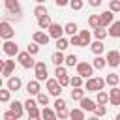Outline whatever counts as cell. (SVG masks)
Segmentation results:
<instances>
[{
    "label": "cell",
    "mask_w": 120,
    "mask_h": 120,
    "mask_svg": "<svg viewBox=\"0 0 120 120\" xmlns=\"http://www.w3.org/2000/svg\"><path fill=\"white\" fill-rule=\"evenodd\" d=\"M82 86H84V90L98 92V90H103V86H105V79H101V77H88V81H86Z\"/></svg>",
    "instance_id": "1"
},
{
    "label": "cell",
    "mask_w": 120,
    "mask_h": 120,
    "mask_svg": "<svg viewBox=\"0 0 120 120\" xmlns=\"http://www.w3.org/2000/svg\"><path fill=\"white\" fill-rule=\"evenodd\" d=\"M17 60H19V64L24 68V69H30V68H34V64H36V60H34V54H30L28 51H19L17 52Z\"/></svg>",
    "instance_id": "2"
},
{
    "label": "cell",
    "mask_w": 120,
    "mask_h": 120,
    "mask_svg": "<svg viewBox=\"0 0 120 120\" xmlns=\"http://www.w3.org/2000/svg\"><path fill=\"white\" fill-rule=\"evenodd\" d=\"M75 68H77V75H81L82 79L94 75V66H92L90 62H77Z\"/></svg>",
    "instance_id": "3"
},
{
    "label": "cell",
    "mask_w": 120,
    "mask_h": 120,
    "mask_svg": "<svg viewBox=\"0 0 120 120\" xmlns=\"http://www.w3.org/2000/svg\"><path fill=\"white\" fill-rule=\"evenodd\" d=\"M4 6L8 9V17L9 19H13L15 15L17 17L21 15V4H19V0H4Z\"/></svg>",
    "instance_id": "4"
},
{
    "label": "cell",
    "mask_w": 120,
    "mask_h": 120,
    "mask_svg": "<svg viewBox=\"0 0 120 120\" xmlns=\"http://www.w3.org/2000/svg\"><path fill=\"white\" fill-rule=\"evenodd\" d=\"M2 51H4L6 56H17V52H19V45H17L13 39H4V43H2Z\"/></svg>",
    "instance_id": "5"
},
{
    "label": "cell",
    "mask_w": 120,
    "mask_h": 120,
    "mask_svg": "<svg viewBox=\"0 0 120 120\" xmlns=\"http://www.w3.org/2000/svg\"><path fill=\"white\" fill-rule=\"evenodd\" d=\"M45 84H47V90H49L51 96L58 98V96L62 94V86H60V82H58V79H49V77H47Z\"/></svg>",
    "instance_id": "6"
},
{
    "label": "cell",
    "mask_w": 120,
    "mask_h": 120,
    "mask_svg": "<svg viewBox=\"0 0 120 120\" xmlns=\"http://www.w3.org/2000/svg\"><path fill=\"white\" fill-rule=\"evenodd\" d=\"M13 36H15L13 26L8 21H0V38L2 39H13Z\"/></svg>",
    "instance_id": "7"
},
{
    "label": "cell",
    "mask_w": 120,
    "mask_h": 120,
    "mask_svg": "<svg viewBox=\"0 0 120 120\" xmlns=\"http://www.w3.org/2000/svg\"><path fill=\"white\" fill-rule=\"evenodd\" d=\"M34 75H36V79L39 82L47 81V66H45V62H36L34 64Z\"/></svg>",
    "instance_id": "8"
},
{
    "label": "cell",
    "mask_w": 120,
    "mask_h": 120,
    "mask_svg": "<svg viewBox=\"0 0 120 120\" xmlns=\"http://www.w3.org/2000/svg\"><path fill=\"white\" fill-rule=\"evenodd\" d=\"M105 62H107V66H111V68H118L120 66V52L118 51H109L107 52V56H105Z\"/></svg>",
    "instance_id": "9"
},
{
    "label": "cell",
    "mask_w": 120,
    "mask_h": 120,
    "mask_svg": "<svg viewBox=\"0 0 120 120\" xmlns=\"http://www.w3.org/2000/svg\"><path fill=\"white\" fill-rule=\"evenodd\" d=\"M79 103H81V109H82L84 112H86V111H88V112H94V109H96V105H98L96 99H90V98H86V96H82V98L79 99Z\"/></svg>",
    "instance_id": "10"
},
{
    "label": "cell",
    "mask_w": 120,
    "mask_h": 120,
    "mask_svg": "<svg viewBox=\"0 0 120 120\" xmlns=\"http://www.w3.org/2000/svg\"><path fill=\"white\" fill-rule=\"evenodd\" d=\"M47 34L51 36V38H60V36H64V26H60L58 22H51L49 24V28H47Z\"/></svg>",
    "instance_id": "11"
},
{
    "label": "cell",
    "mask_w": 120,
    "mask_h": 120,
    "mask_svg": "<svg viewBox=\"0 0 120 120\" xmlns=\"http://www.w3.org/2000/svg\"><path fill=\"white\" fill-rule=\"evenodd\" d=\"M32 39H34L38 45H47V43H49V39H51V36H49L47 32H43V30H38V32H34Z\"/></svg>",
    "instance_id": "12"
},
{
    "label": "cell",
    "mask_w": 120,
    "mask_h": 120,
    "mask_svg": "<svg viewBox=\"0 0 120 120\" xmlns=\"http://www.w3.org/2000/svg\"><path fill=\"white\" fill-rule=\"evenodd\" d=\"M6 84H8V88H9L11 92H17V90H21V86H22V81H21V77H13V75H9Z\"/></svg>",
    "instance_id": "13"
},
{
    "label": "cell",
    "mask_w": 120,
    "mask_h": 120,
    "mask_svg": "<svg viewBox=\"0 0 120 120\" xmlns=\"http://www.w3.org/2000/svg\"><path fill=\"white\" fill-rule=\"evenodd\" d=\"M109 103L111 105H120V88L116 84L111 86V90H109Z\"/></svg>",
    "instance_id": "14"
},
{
    "label": "cell",
    "mask_w": 120,
    "mask_h": 120,
    "mask_svg": "<svg viewBox=\"0 0 120 120\" xmlns=\"http://www.w3.org/2000/svg\"><path fill=\"white\" fill-rule=\"evenodd\" d=\"M99 21H101V26H109V24L114 21V13H112L111 9H107V11L99 13Z\"/></svg>",
    "instance_id": "15"
},
{
    "label": "cell",
    "mask_w": 120,
    "mask_h": 120,
    "mask_svg": "<svg viewBox=\"0 0 120 120\" xmlns=\"http://www.w3.org/2000/svg\"><path fill=\"white\" fill-rule=\"evenodd\" d=\"M26 92H28L30 96H36L38 92H41L39 81H38V79H34V81H28V84H26Z\"/></svg>",
    "instance_id": "16"
},
{
    "label": "cell",
    "mask_w": 120,
    "mask_h": 120,
    "mask_svg": "<svg viewBox=\"0 0 120 120\" xmlns=\"http://www.w3.org/2000/svg\"><path fill=\"white\" fill-rule=\"evenodd\" d=\"M9 109L15 112V116H17V118H21V116H22V112H24V103H21V101H17V99H15V101H11V103H9Z\"/></svg>",
    "instance_id": "17"
},
{
    "label": "cell",
    "mask_w": 120,
    "mask_h": 120,
    "mask_svg": "<svg viewBox=\"0 0 120 120\" xmlns=\"http://www.w3.org/2000/svg\"><path fill=\"white\" fill-rule=\"evenodd\" d=\"M90 51H92L94 54H101V52L105 51V45H103V41H101V39L90 41Z\"/></svg>",
    "instance_id": "18"
},
{
    "label": "cell",
    "mask_w": 120,
    "mask_h": 120,
    "mask_svg": "<svg viewBox=\"0 0 120 120\" xmlns=\"http://www.w3.org/2000/svg\"><path fill=\"white\" fill-rule=\"evenodd\" d=\"M13 71H15V60H4V69H2V75L9 77V75H13Z\"/></svg>",
    "instance_id": "19"
},
{
    "label": "cell",
    "mask_w": 120,
    "mask_h": 120,
    "mask_svg": "<svg viewBox=\"0 0 120 120\" xmlns=\"http://www.w3.org/2000/svg\"><path fill=\"white\" fill-rule=\"evenodd\" d=\"M51 22H52V21H51V15H49V13H47V15L38 17V26H39V30H47Z\"/></svg>",
    "instance_id": "20"
},
{
    "label": "cell",
    "mask_w": 120,
    "mask_h": 120,
    "mask_svg": "<svg viewBox=\"0 0 120 120\" xmlns=\"http://www.w3.org/2000/svg\"><path fill=\"white\" fill-rule=\"evenodd\" d=\"M109 36L111 38H118L120 36V21H112L111 24H109Z\"/></svg>",
    "instance_id": "21"
},
{
    "label": "cell",
    "mask_w": 120,
    "mask_h": 120,
    "mask_svg": "<svg viewBox=\"0 0 120 120\" xmlns=\"http://www.w3.org/2000/svg\"><path fill=\"white\" fill-rule=\"evenodd\" d=\"M64 58H66L64 51H56V52H52V56H51V62H52L54 66H62V64H64Z\"/></svg>",
    "instance_id": "22"
},
{
    "label": "cell",
    "mask_w": 120,
    "mask_h": 120,
    "mask_svg": "<svg viewBox=\"0 0 120 120\" xmlns=\"http://www.w3.org/2000/svg\"><path fill=\"white\" fill-rule=\"evenodd\" d=\"M56 51H66L68 47H69V39H66L64 36H60V38H56Z\"/></svg>",
    "instance_id": "23"
},
{
    "label": "cell",
    "mask_w": 120,
    "mask_h": 120,
    "mask_svg": "<svg viewBox=\"0 0 120 120\" xmlns=\"http://www.w3.org/2000/svg\"><path fill=\"white\" fill-rule=\"evenodd\" d=\"M107 36H109V32L105 30V26H98V28H94V38H96V39H101V41H103Z\"/></svg>",
    "instance_id": "24"
},
{
    "label": "cell",
    "mask_w": 120,
    "mask_h": 120,
    "mask_svg": "<svg viewBox=\"0 0 120 120\" xmlns=\"http://www.w3.org/2000/svg\"><path fill=\"white\" fill-rule=\"evenodd\" d=\"M96 103H99V105H107V103H109V94H107V92H103V90H98Z\"/></svg>",
    "instance_id": "25"
},
{
    "label": "cell",
    "mask_w": 120,
    "mask_h": 120,
    "mask_svg": "<svg viewBox=\"0 0 120 120\" xmlns=\"http://www.w3.org/2000/svg\"><path fill=\"white\" fill-rule=\"evenodd\" d=\"M105 58L101 56V54H96V58H94V62H92V66H94V69H103L105 68Z\"/></svg>",
    "instance_id": "26"
},
{
    "label": "cell",
    "mask_w": 120,
    "mask_h": 120,
    "mask_svg": "<svg viewBox=\"0 0 120 120\" xmlns=\"http://www.w3.org/2000/svg\"><path fill=\"white\" fill-rule=\"evenodd\" d=\"M36 101H38V105H49V94H45V92H38L36 94Z\"/></svg>",
    "instance_id": "27"
},
{
    "label": "cell",
    "mask_w": 120,
    "mask_h": 120,
    "mask_svg": "<svg viewBox=\"0 0 120 120\" xmlns=\"http://www.w3.org/2000/svg\"><path fill=\"white\" fill-rule=\"evenodd\" d=\"M26 112H28V118H30V120H38V118L41 116V111L38 109V105H34V107H30V109H26Z\"/></svg>",
    "instance_id": "28"
},
{
    "label": "cell",
    "mask_w": 120,
    "mask_h": 120,
    "mask_svg": "<svg viewBox=\"0 0 120 120\" xmlns=\"http://www.w3.org/2000/svg\"><path fill=\"white\" fill-rule=\"evenodd\" d=\"M69 118H73V120H84V111L79 107V109H71L69 111Z\"/></svg>",
    "instance_id": "29"
},
{
    "label": "cell",
    "mask_w": 120,
    "mask_h": 120,
    "mask_svg": "<svg viewBox=\"0 0 120 120\" xmlns=\"http://www.w3.org/2000/svg\"><path fill=\"white\" fill-rule=\"evenodd\" d=\"M79 32V26L75 24V22H68L66 26H64V34H68V36H73V34H77Z\"/></svg>",
    "instance_id": "30"
},
{
    "label": "cell",
    "mask_w": 120,
    "mask_h": 120,
    "mask_svg": "<svg viewBox=\"0 0 120 120\" xmlns=\"http://www.w3.org/2000/svg\"><path fill=\"white\" fill-rule=\"evenodd\" d=\"M79 38H81V41H82V47L90 45V30H81V32H79Z\"/></svg>",
    "instance_id": "31"
},
{
    "label": "cell",
    "mask_w": 120,
    "mask_h": 120,
    "mask_svg": "<svg viewBox=\"0 0 120 120\" xmlns=\"http://www.w3.org/2000/svg\"><path fill=\"white\" fill-rule=\"evenodd\" d=\"M82 96H84L82 86H77V88H73V90H71V99H73V101H79Z\"/></svg>",
    "instance_id": "32"
},
{
    "label": "cell",
    "mask_w": 120,
    "mask_h": 120,
    "mask_svg": "<svg viewBox=\"0 0 120 120\" xmlns=\"http://www.w3.org/2000/svg\"><path fill=\"white\" fill-rule=\"evenodd\" d=\"M41 116H43V118H49V120H54V118H56V111H52V109H49V107L45 105L43 111H41Z\"/></svg>",
    "instance_id": "33"
},
{
    "label": "cell",
    "mask_w": 120,
    "mask_h": 120,
    "mask_svg": "<svg viewBox=\"0 0 120 120\" xmlns=\"http://www.w3.org/2000/svg\"><path fill=\"white\" fill-rule=\"evenodd\" d=\"M11 99V90L8 88V90H4V88H0V103H8Z\"/></svg>",
    "instance_id": "34"
},
{
    "label": "cell",
    "mask_w": 120,
    "mask_h": 120,
    "mask_svg": "<svg viewBox=\"0 0 120 120\" xmlns=\"http://www.w3.org/2000/svg\"><path fill=\"white\" fill-rule=\"evenodd\" d=\"M88 26H92V28H98V26H101L99 15H90V17H88Z\"/></svg>",
    "instance_id": "35"
},
{
    "label": "cell",
    "mask_w": 120,
    "mask_h": 120,
    "mask_svg": "<svg viewBox=\"0 0 120 120\" xmlns=\"http://www.w3.org/2000/svg\"><path fill=\"white\" fill-rule=\"evenodd\" d=\"M105 82H107L109 86H114V84H118V73H109V75L105 77Z\"/></svg>",
    "instance_id": "36"
},
{
    "label": "cell",
    "mask_w": 120,
    "mask_h": 120,
    "mask_svg": "<svg viewBox=\"0 0 120 120\" xmlns=\"http://www.w3.org/2000/svg\"><path fill=\"white\" fill-rule=\"evenodd\" d=\"M84 82H82V77L81 75H73L71 79H69V86H73V88H77V86H82Z\"/></svg>",
    "instance_id": "37"
},
{
    "label": "cell",
    "mask_w": 120,
    "mask_h": 120,
    "mask_svg": "<svg viewBox=\"0 0 120 120\" xmlns=\"http://www.w3.org/2000/svg\"><path fill=\"white\" fill-rule=\"evenodd\" d=\"M69 8H71L73 11H81V9L84 8V2H82V0H69Z\"/></svg>",
    "instance_id": "38"
},
{
    "label": "cell",
    "mask_w": 120,
    "mask_h": 120,
    "mask_svg": "<svg viewBox=\"0 0 120 120\" xmlns=\"http://www.w3.org/2000/svg\"><path fill=\"white\" fill-rule=\"evenodd\" d=\"M34 15H36V17H41V15H47V8H45L43 4H38V6L34 8Z\"/></svg>",
    "instance_id": "39"
},
{
    "label": "cell",
    "mask_w": 120,
    "mask_h": 120,
    "mask_svg": "<svg viewBox=\"0 0 120 120\" xmlns=\"http://www.w3.org/2000/svg\"><path fill=\"white\" fill-rule=\"evenodd\" d=\"M77 62H79V58H77L75 54H68V56L64 58V64H66V66H71V68H73Z\"/></svg>",
    "instance_id": "40"
},
{
    "label": "cell",
    "mask_w": 120,
    "mask_h": 120,
    "mask_svg": "<svg viewBox=\"0 0 120 120\" xmlns=\"http://www.w3.org/2000/svg\"><path fill=\"white\" fill-rule=\"evenodd\" d=\"M109 9L112 13H120V0H109Z\"/></svg>",
    "instance_id": "41"
},
{
    "label": "cell",
    "mask_w": 120,
    "mask_h": 120,
    "mask_svg": "<svg viewBox=\"0 0 120 120\" xmlns=\"http://www.w3.org/2000/svg\"><path fill=\"white\" fill-rule=\"evenodd\" d=\"M94 114H96V116H105V114H107V107L98 103V105H96V109H94Z\"/></svg>",
    "instance_id": "42"
},
{
    "label": "cell",
    "mask_w": 120,
    "mask_h": 120,
    "mask_svg": "<svg viewBox=\"0 0 120 120\" xmlns=\"http://www.w3.org/2000/svg\"><path fill=\"white\" fill-rule=\"evenodd\" d=\"M69 45H75V47H82V41H81L79 34H73V36L69 38Z\"/></svg>",
    "instance_id": "43"
},
{
    "label": "cell",
    "mask_w": 120,
    "mask_h": 120,
    "mask_svg": "<svg viewBox=\"0 0 120 120\" xmlns=\"http://www.w3.org/2000/svg\"><path fill=\"white\" fill-rule=\"evenodd\" d=\"M26 51H28V52H30V54H34V56H36V54H38V52H39V45H38V43H36V41H32V43H30V45H28V47H26Z\"/></svg>",
    "instance_id": "44"
},
{
    "label": "cell",
    "mask_w": 120,
    "mask_h": 120,
    "mask_svg": "<svg viewBox=\"0 0 120 120\" xmlns=\"http://www.w3.org/2000/svg\"><path fill=\"white\" fill-rule=\"evenodd\" d=\"M58 79V82H60V86L64 88V86H69V77H68V73L66 75H60V77H56Z\"/></svg>",
    "instance_id": "45"
},
{
    "label": "cell",
    "mask_w": 120,
    "mask_h": 120,
    "mask_svg": "<svg viewBox=\"0 0 120 120\" xmlns=\"http://www.w3.org/2000/svg\"><path fill=\"white\" fill-rule=\"evenodd\" d=\"M54 109H56V111L66 109V99H62V98L58 96V98H56V101H54Z\"/></svg>",
    "instance_id": "46"
},
{
    "label": "cell",
    "mask_w": 120,
    "mask_h": 120,
    "mask_svg": "<svg viewBox=\"0 0 120 120\" xmlns=\"http://www.w3.org/2000/svg\"><path fill=\"white\" fill-rule=\"evenodd\" d=\"M69 116V111H68V107L66 109H60V111H56V118H68Z\"/></svg>",
    "instance_id": "47"
},
{
    "label": "cell",
    "mask_w": 120,
    "mask_h": 120,
    "mask_svg": "<svg viewBox=\"0 0 120 120\" xmlns=\"http://www.w3.org/2000/svg\"><path fill=\"white\" fill-rule=\"evenodd\" d=\"M68 71H66V68L64 66H56V69H54V75L56 77H60V75H66Z\"/></svg>",
    "instance_id": "48"
},
{
    "label": "cell",
    "mask_w": 120,
    "mask_h": 120,
    "mask_svg": "<svg viewBox=\"0 0 120 120\" xmlns=\"http://www.w3.org/2000/svg\"><path fill=\"white\" fill-rule=\"evenodd\" d=\"M4 118H6V120H17V116H15V112H13L11 109L4 112Z\"/></svg>",
    "instance_id": "49"
},
{
    "label": "cell",
    "mask_w": 120,
    "mask_h": 120,
    "mask_svg": "<svg viewBox=\"0 0 120 120\" xmlns=\"http://www.w3.org/2000/svg\"><path fill=\"white\" fill-rule=\"evenodd\" d=\"M34 105H38L36 99H30V98H28V99L24 101V109H30V107H34Z\"/></svg>",
    "instance_id": "50"
},
{
    "label": "cell",
    "mask_w": 120,
    "mask_h": 120,
    "mask_svg": "<svg viewBox=\"0 0 120 120\" xmlns=\"http://www.w3.org/2000/svg\"><path fill=\"white\" fill-rule=\"evenodd\" d=\"M54 4H56L58 8H64V6H68V4H69V0H54Z\"/></svg>",
    "instance_id": "51"
},
{
    "label": "cell",
    "mask_w": 120,
    "mask_h": 120,
    "mask_svg": "<svg viewBox=\"0 0 120 120\" xmlns=\"http://www.w3.org/2000/svg\"><path fill=\"white\" fill-rule=\"evenodd\" d=\"M88 4H90L92 8H99V6H101V0H88Z\"/></svg>",
    "instance_id": "52"
},
{
    "label": "cell",
    "mask_w": 120,
    "mask_h": 120,
    "mask_svg": "<svg viewBox=\"0 0 120 120\" xmlns=\"http://www.w3.org/2000/svg\"><path fill=\"white\" fill-rule=\"evenodd\" d=\"M2 69H4V60H0V73H2Z\"/></svg>",
    "instance_id": "53"
},
{
    "label": "cell",
    "mask_w": 120,
    "mask_h": 120,
    "mask_svg": "<svg viewBox=\"0 0 120 120\" xmlns=\"http://www.w3.org/2000/svg\"><path fill=\"white\" fill-rule=\"evenodd\" d=\"M36 2H38V4H45V0H36Z\"/></svg>",
    "instance_id": "54"
},
{
    "label": "cell",
    "mask_w": 120,
    "mask_h": 120,
    "mask_svg": "<svg viewBox=\"0 0 120 120\" xmlns=\"http://www.w3.org/2000/svg\"><path fill=\"white\" fill-rule=\"evenodd\" d=\"M2 84H4V81H2V77H0V88H2Z\"/></svg>",
    "instance_id": "55"
},
{
    "label": "cell",
    "mask_w": 120,
    "mask_h": 120,
    "mask_svg": "<svg viewBox=\"0 0 120 120\" xmlns=\"http://www.w3.org/2000/svg\"><path fill=\"white\" fill-rule=\"evenodd\" d=\"M116 120H120V114H118V116H116Z\"/></svg>",
    "instance_id": "56"
},
{
    "label": "cell",
    "mask_w": 120,
    "mask_h": 120,
    "mask_svg": "<svg viewBox=\"0 0 120 120\" xmlns=\"http://www.w3.org/2000/svg\"><path fill=\"white\" fill-rule=\"evenodd\" d=\"M0 47H2V38H0Z\"/></svg>",
    "instance_id": "57"
},
{
    "label": "cell",
    "mask_w": 120,
    "mask_h": 120,
    "mask_svg": "<svg viewBox=\"0 0 120 120\" xmlns=\"http://www.w3.org/2000/svg\"><path fill=\"white\" fill-rule=\"evenodd\" d=\"M118 82H120V75H118Z\"/></svg>",
    "instance_id": "58"
},
{
    "label": "cell",
    "mask_w": 120,
    "mask_h": 120,
    "mask_svg": "<svg viewBox=\"0 0 120 120\" xmlns=\"http://www.w3.org/2000/svg\"><path fill=\"white\" fill-rule=\"evenodd\" d=\"M118 38H120V36H118Z\"/></svg>",
    "instance_id": "59"
}]
</instances>
